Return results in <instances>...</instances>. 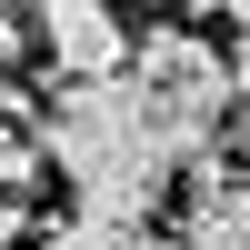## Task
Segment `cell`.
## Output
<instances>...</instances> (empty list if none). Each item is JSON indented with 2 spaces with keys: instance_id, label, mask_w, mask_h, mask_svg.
Returning <instances> with one entry per match:
<instances>
[{
  "instance_id": "6da1fadb",
  "label": "cell",
  "mask_w": 250,
  "mask_h": 250,
  "mask_svg": "<svg viewBox=\"0 0 250 250\" xmlns=\"http://www.w3.org/2000/svg\"><path fill=\"white\" fill-rule=\"evenodd\" d=\"M40 160L80 190V210L150 230L160 190H170L180 170H200V160H220V140L170 130V120L150 110V90H140L130 70H110V80H60V100L40 110Z\"/></svg>"
},
{
  "instance_id": "8992f818",
  "label": "cell",
  "mask_w": 250,
  "mask_h": 250,
  "mask_svg": "<svg viewBox=\"0 0 250 250\" xmlns=\"http://www.w3.org/2000/svg\"><path fill=\"white\" fill-rule=\"evenodd\" d=\"M40 170H50V160H40V140L20 130V120H0V190L30 200V180H40Z\"/></svg>"
},
{
  "instance_id": "7a4b0ae2",
  "label": "cell",
  "mask_w": 250,
  "mask_h": 250,
  "mask_svg": "<svg viewBox=\"0 0 250 250\" xmlns=\"http://www.w3.org/2000/svg\"><path fill=\"white\" fill-rule=\"evenodd\" d=\"M130 80L150 90V110L170 120V130H190V140H220V120H230V100H240L230 50H210L190 20L140 30V40H130Z\"/></svg>"
},
{
  "instance_id": "277c9868",
  "label": "cell",
  "mask_w": 250,
  "mask_h": 250,
  "mask_svg": "<svg viewBox=\"0 0 250 250\" xmlns=\"http://www.w3.org/2000/svg\"><path fill=\"white\" fill-rule=\"evenodd\" d=\"M180 250H250V170H240V160H200V170H190Z\"/></svg>"
},
{
  "instance_id": "3957f363",
  "label": "cell",
  "mask_w": 250,
  "mask_h": 250,
  "mask_svg": "<svg viewBox=\"0 0 250 250\" xmlns=\"http://www.w3.org/2000/svg\"><path fill=\"white\" fill-rule=\"evenodd\" d=\"M30 10V40L50 60V80H110L130 70V30H120L110 0H20Z\"/></svg>"
},
{
  "instance_id": "ba28073f",
  "label": "cell",
  "mask_w": 250,
  "mask_h": 250,
  "mask_svg": "<svg viewBox=\"0 0 250 250\" xmlns=\"http://www.w3.org/2000/svg\"><path fill=\"white\" fill-rule=\"evenodd\" d=\"M170 10H180V20H210V10H220V0H170Z\"/></svg>"
},
{
  "instance_id": "5b68a950",
  "label": "cell",
  "mask_w": 250,
  "mask_h": 250,
  "mask_svg": "<svg viewBox=\"0 0 250 250\" xmlns=\"http://www.w3.org/2000/svg\"><path fill=\"white\" fill-rule=\"evenodd\" d=\"M40 250H150V240H140V220L70 210V220H40Z\"/></svg>"
},
{
  "instance_id": "52a82bcc",
  "label": "cell",
  "mask_w": 250,
  "mask_h": 250,
  "mask_svg": "<svg viewBox=\"0 0 250 250\" xmlns=\"http://www.w3.org/2000/svg\"><path fill=\"white\" fill-rule=\"evenodd\" d=\"M20 230H40V220H30V210H20V190H0V250H10Z\"/></svg>"
}]
</instances>
